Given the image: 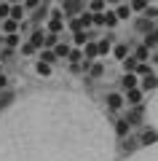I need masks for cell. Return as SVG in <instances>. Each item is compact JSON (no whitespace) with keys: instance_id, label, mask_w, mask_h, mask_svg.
<instances>
[{"instance_id":"277c9868","label":"cell","mask_w":158,"mask_h":161,"mask_svg":"<svg viewBox=\"0 0 158 161\" xmlns=\"http://www.w3.org/2000/svg\"><path fill=\"white\" fill-rule=\"evenodd\" d=\"M139 89H142V92H155V89H158V75H155V70L139 75Z\"/></svg>"},{"instance_id":"ab89813d","label":"cell","mask_w":158,"mask_h":161,"mask_svg":"<svg viewBox=\"0 0 158 161\" xmlns=\"http://www.w3.org/2000/svg\"><path fill=\"white\" fill-rule=\"evenodd\" d=\"M155 75H158V70H155Z\"/></svg>"},{"instance_id":"44dd1931","label":"cell","mask_w":158,"mask_h":161,"mask_svg":"<svg viewBox=\"0 0 158 161\" xmlns=\"http://www.w3.org/2000/svg\"><path fill=\"white\" fill-rule=\"evenodd\" d=\"M123 118H126V121H129L131 126H137V124H142V121H139V118H142V108H131V110H129V113H126V115H123Z\"/></svg>"},{"instance_id":"7c38bea8","label":"cell","mask_w":158,"mask_h":161,"mask_svg":"<svg viewBox=\"0 0 158 161\" xmlns=\"http://www.w3.org/2000/svg\"><path fill=\"white\" fill-rule=\"evenodd\" d=\"M134 86H139V75L137 73H123L121 75V89H123V92H129V89H134Z\"/></svg>"},{"instance_id":"5b68a950","label":"cell","mask_w":158,"mask_h":161,"mask_svg":"<svg viewBox=\"0 0 158 161\" xmlns=\"http://www.w3.org/2000/svg\"><path fill=\"white\" fill-rule=\"evenodd\" d=\"M129 161H158V142L150 145V148H142L139 153H134Z\"/></svg>"},{"instance_id":"ffe728a7","label":"cell","mask_w":158,"mask_h":161,"mask_svg":"<svg viewBox=\"0 0 158 161\" xmlns=\"http://www.w3.org/2000/svg\"><path fill=\"white\" fill-rule=\"evenodd\" d=\"M38 59H40V62H48V64H57V54H54V48H40Z\"/></svg>"},{"instance_id":"ac0fdd59","label":"cell","mask_w":158,"mask_h":161,"mask_svg":"<svg viewBox=\"0 0 158 161\" xmlns=\"http://www.w3.org/2000/svg\"><path fill=\"white\" fill-rule=\"evenodd\" d=\"M150 54H153V48H147L145 43H142V46L134 48V54H131V57H134L137 62H147V59H150Z\"/></svg>"},{"instance_id":"d6986e66","label":"cell","mask_w":158,"mask_h":161,"mask_svg":"<svg viewBox=\"0 0 158 161\" xmlns=\"http://www.w3.org/2000/svg\"><path fill=\"white\" fill-rule=\"evenodd\" d=\"M11 19H16V22H22L24 16H27V8L22 6V3H11V14H8Z\"/></svg>"},{"instance_id":"603a6c76","label":"cell","mask_w":158,"mask_h":161,"mask_svg":"<svg viewBox=\"0 0 158 161\" xmlns=\"http://www.w3.org/2000/svg\"><path fill=\"white\" fill-rule=\"evenodd\" d=\"M80 59H83V48H80V46H75V48H70V54H67V62L73 64V67H75V64L80 62Z\"/></svg>"},{"instance_id":"d4e9b609","label":"cell","mask_w":158,"mask_h":161,"mask_svg":"<svg viewBox=\"0 0 158 161\" xmlns=\"http://www.w3.org/2000/svg\"><path fill=\"white\" fill-rule=\"evenodd\" d=\"M54 54H57V59H67L70 46H67V43H62V40H57V46H54Z\"/></svg>"},{"instance_id":"d590c367","label":"cell","mask_w":158,"mask_h":161,"mask_svg":"<svg viewBox=\"0 0 158 161\" xmlns=\"http://www.w3.org/2000/svg\"><path fill=\"white\" fill-rule=\"evenodd\" d=\"M102 73H105V70H102V64H94V67H91V78H99Z\"/></svg>"},{"instance_id":"30bf717a","label":"cell","mask_w":158,"mask_h":161,"mask_svg":"<svg viewBox=\"0 0 158 161\" xmlns=\"http://www.w3.org/2000/svg\"><path fill=\"white\" fill-rule=\"evenodd\" d=\"M158 142V129H145V132L139 134V145L142 148H150V145Z\"/></svg>"},{"instance_id":"4316f807","label":"cell","mask_w":158,"mask_h":161,"mask_svg":"<svg viewBox=\"0 0 158 161\" xmlns=\"http://www.w3.org/2000/svg\"><path fill=\"white\" fill-rule=\"evenodd\" d=\"M73 35H75V38H73V40H75V46H86V40H89L91 32H89V30H75Z\"/></svg>"},{"instance_id":"83f0119b","label":"cell","mask_w":158,"mask_h":161,"mask_svg":"<svg viewBox=\"0 0 158 161\" xmlns=\"http://www.w3.org/2000/svg\"><path fill=\"white\" fill-rule=\"evenodd\" d=\"M129 129H131V124L126 118H121L118 124H115V134H118V137H126V134H129Z\"/></svg>"},{"instance_id":"d6a6232c","label":"cell","mask_w":158,"mask_h":161,"mask_svg":"<svg viewBox=\"0 0 158 161\" xmlns=\"http://www.w3.org/2000/svg\"><path fill=\"white\" fill-rule=\"evenodd\" d=\"M8 14H11V3L8 0H0V19H6Z\"/></svg>"},{"instance_id":"836d02e7","label":"cell","mask_w":158,"mask_h":161,"mask_svg":"<svg viewBox=\"0 0 158 161\" xmlns=\"http://www.w3.org/2000/svg\"><path fill=\"white\" fill-rule=\"evenodd\" d=\"M145 16H150L153 22H158V8H155V6H147V8H145Z\"/></svg>"},{"instance_id":"8992f818","label":"cell","mask_w":158,"mask_h":161,"mask_svg":"<svg viewBox=\"0 0 158 161\" xmlns=\"http://www.w3.org/2000/svg\"><path fill=\"white\" fill-rule=\"evenodd\" d=\"M105 105H107V110H121L126 105V97L121 92H110L107 97H105Z\"/></svg>"},{"instance_id":"ba28073f","label":"cell","mask_w":158,"mask_h":161,"mask_svg":"<svg viewBox=\"0 0 158 161\" xmlns=\"http://www.w3.org/2000/svg\"><path fill=\"white\" fill-rule=\"evenodd\" d=\"M134 27H137V32L147 35V32H153V30H155V22H153L150 16H145V14H142V16L137 19V22H134Z\"/></svg>"},{"instance_id":"f35d334b","label":"cell","mask_w":158,"mask_h":161,"mask_svg":"<svg viewBox=\"0 0 158 161\" xmlns=\"http://www.w3.org/2000/svg\"><path fill=\"white\" fill-rule=\"evenodd\" d=\"M147 3H153V0H147Z\"/></svg>"},{"instance_id":"4dcf8cb0","label":"cell","mask_w":158,"mask_h":161,"mask_svg":"<svg viewBox=\"0 0 158 161\" xmlns=\"http://www.w3.org/2000/svg\"><path fill=\"white\" fill-rule=\"evenodd\" d=\"M137 64H139V62H137V59L131 57V54L123 59V70H126V73H137Z\"/></svg>"},{"instance_id":"cb8c5ba5","label":"cell","mask_w":158,"mask_h":161,"mask_svg":"<svg viewBox=\"0 0 158 161\" xmlns=\"http://www.w3.org/2000/svg\"><path fill=\"white\" fill-rule=\"evenodd\" d=\"M30 43H32V46H38V48H43V43H46V30H35L32 38H30Z\"/></svg>"},{"instance_id":"e575fe53","label":"cell","mask_w":158,"mask_h":161,"mask_svg":"<svg viewBox=\"0 0 158 161\" xmlns=\"http://www.w3.org/2000/svg\"><path fill=\"white\" fill-rule=\"evenodd\" d=\"M8 86H11V80H8V75L0 70V92H3V89H8Z\"/></svg>"},{"instance_id":"52a82bcc","label":"cell","mask_w":158,"mask_h":161,"mask_svg":"<svg viewBox=\"0 0 158 161\" xmlns=\"http://www.w3.org/2000/svg\"><path fill=\"white\" fill-rule=\"evenodd\" d=\"M46 32L62 35V32H64V16H51L48 22H46Z\"/></svg>"},{"instance_id":"9a60e30c","label":"cell","mask_w":158,"mask_h":161,"mask_svg":"<svg viewBox=\"0 0 158 161\" xmlns=\"http://www.w3.org/2000/svg\"><path fill=\"white\" fill-rule=\"evenodd\" d=\"M0 30H3V35L6 32H19L22 30V22H16V19H11V16H6V19H0Z\"/></svg>"},{"instance_id":"8d00e7d4","label":"cell","mask_w":158,"mask_h":161,"mask_svg":"<svg viewBox=\"0 0 158 161\" xmlns=\"http://www.w3.org/2000/svg\"><path fill=\"white\" fill-rule=\"evenodd\" d=\"M0 70H3V59H0Z\"/></svg>"},{"instance_id":"5bb4252c","label":"cell","mask_w":158,"mask_h":161,"mask_svg":"<svg viewBox=\"0 0 158 161\" xmlns=\"http://www.w3.org/2000/svg\"><path fill=\"white\" fill-rule=\"evenodd\" d=\"M14 102H16V94H14L11 89H3V92H0V113H3V110H8Z\"/></svg>"},{"instance_id":"f1b7e54d","label":"cell","mask_w":158,"mask_h":161,"mask_svg":"<svg viewBox=\"0 0 158 161\" xmlns=\"http://www.w3.org/2000/svg\"><path fill=\"white\" fill-rule=\"evenodd\" d=\"M96 46H99V57H107V54L113 51V43H110V38H102Z\"/></svg>"},{"instance_id":"4fadbf2b","label":"cell","mask_w":158,"mask_h":161,"mask_svg":"<svg viewBox=\"0 0 158 161\" xmlns=\"http://www.w3.org/2000/svg\"><path fill=\"white\" fill-rule=\"evenodd\" d=\"M113 11H115V16H118V22H129V19L134 16V11H131V6H129V3H118V6H115Z\"/></svg>"},{"instance_id":"2e32d148","label":"cell","mask_w":158,"mask_h":161,"mask_svg":"<svg viewBox=\"0 0 158 161\" xmlns=\"http://www.w3.org/2000/svg\"><path fill=\"white\" fill-rule=\"evenodd\" d=\"M83 57L89 59V62H94V59L99 57V46H96L94 40H86V46H83Z\"/></svg>"},{"instance_id":"9c48e42d","label":"cell","mask_w":158,"mask_h":161,"mask_svg":"<svg viewBox=\"0 0 158 161\" xmlns=\"http://www.w3.org/2000/svg\"><path fill=\"white\" fill-rule=\"evenodd\" d=\"M0 43H3V46L6 48H16V46H22V35L19 32H0Z\"/></svg>"},{"instance_id":"e0dca14e","label":"cell","mask_w":158,"mask_h":161,"mask_svg":"<svg viewBox=\"0 0 158 161\" xmlns=\"http://www.w3.org/2000/svg\"><path fill=\"white\" fill-rule=\"evenodd\" d=\"M35 73L40 75V78H51V73H54V64H48V62H35Z\"/></svg>"},{"instance_id":"7402d4cb","label":"cell","mask_w":158,"mask_h":161,"mask_svg":"<svg viewBox=\"0 0 158 161\" xmlns=\"http://www.w3.org/2000/svg\"><path fill=\"white\" fill-rule=\"evenodd\" d=\"M129 54H131V51H129V46H126V43H118V46H113V57L118 59V62H123Z\"/></svg>"},{"instance_id":"f546056e","label":"cell","mask_w":158,"mask_h":161,"mask_svg":"<svg viewBox=\"0 0 158 161\" xmlns=\"http://www.w3.org/2000/svg\"><path fill=\"white\" fill-rule=\"evenodd\" d=\"M129 6H131V11H134V14H145V8L150 6V3H147V0H131Z\"/></svg>"},{"instance_id":"8fae6325","label":"cell","mask_w":158,"mask_h":161,"mask_svg":"<svg viewBox=\"0 0 158 161\" xmlns=\"http://www.w3.org/2000/svg\"><path fill=\"white\" fill-rule=\"evenodd\" d=\"M147 115H150V121H153V126L158 129V89L153 92V99L147 102Z\"/></svg>"},{"instance_id":"3957f363","label":"cell","mask_w":158,"mask_h":161,"mask_svg":"<svg viewBox=\"0 0 158 161\" xmlns=\"http://www.w3.org/2000/svg\"><path fill=\"white\" fill-rule=\"evenodd\" d=\"M62 11H64V16L83 14L86 11V0H64V3H62Z\"/></svg>"},{"instance_id":"1f68e13d","label":"cell","mask_w":158,"mask_h":161,"mask_svg":"<svg viewBox=\"0 0 158 161\" xmlns=\"http://www.w3.org/2000/svg\"><path fill=\"white\" fill-rule=\"evenodd\" d=\"M19 48H22V54H24V57H32V54H38V51H40V48H38V46H32L30 40H27V43H22Z\"/></svg>"},{"instance_id":"6da1fadb","label":"cell","mask_w":158,"mask_h":161,"mask_svg":"<svg viewBox=\"0 0 158 161\" xmlns=\"http://www.w3.org/2000/svg\"><path fill=\"white\" fill-rule=\"evenodd\" d=\"M113 132L91 99L35 92L0 113V161H110Z\"/></svg>"},{"instance_id":"484cf974","label":"cell","mask_w":158,"mask_h":161,"mask_svg":"<svg viewBox=\"0 0 158 161\" xmlns=\"http://www.w3.org/2000/svg\"><path fill=\"white\" fill-rule=\"evenodd\" d=\"M86 8H89L91 14H102L105 8H107V3H105V0H89V6H86Z\"/></svg>"},{"instance_id":"74e56055","label":"cell","mask_w":158,"mask_h":161,"mask_svg":"<svg viewBox=\"0 0 158 161\" xmlns=\"http://www.w3.org/2000/svg\"><path fill=\"white\" fill-rule=\"evenodd\" d=\"M57 3H64V0H57Z\"/></svg>"},{"instance_id":"7a4b0ae2","label":"cell","mask_w":158,"mask_h":161,"mask_svg":"<svg viewBox=\"0 0 158 161\" xmlns=\"http://www.w3.org/2000/svg\"><path fill=\"white\" fill-rule=\"evenodd\" d=\"M123 97H126V105H129V108H142L145 92H142L139 86H134V89H129V92H123Z\"/></svg>"}]
</instances>
